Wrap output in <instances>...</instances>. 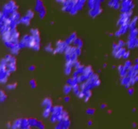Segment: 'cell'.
Segmentation results:
<instances>
[{"label": "cell", "mask_w": 138, "mask_h": 129, "mask_svg": "<svg viewBox=\"0 0 138 129\" xmlns=\"http://www.w3.org/2000/svg\"><path fill=\"white\" fill-rule=\"evenodd\" d=\"M100 107H101V108L104 109V108H105L107 107V105H106V104H103L100 106Z\"/></svg>", "instance_id": "obj_49"}, {"label": "cell", "mask_w": 138, "mask_h": 129, "mask_svg": "<svg viewBox=\"0 0 138 129\" xmlns=\"http://www.w3.org/2000/svg\"><path fill=\"white\" fill-rule=\"evenodd\" d=\"M84 70H85L84 66L81 65L80 67H78V68L76 69V71L78 73V75H82V74H84Z\"/></svg>", "instance_id": "obj_25"}, {"label": "cell", "mask_w": 138, "mask_h": 129, "mask_svg": "<svg viewBox=\"0 0 138 129\" xmlns=\"http://www.w3.org/2000/svg\"><path fill=\"white\" fill-rule=\"evenodd\" d=\"M4 24H3V23L0 22V29H1V28H2V26H4Z\"/></svg>", "instance_id": "obj_50"}, {"label": "cell", "mask_w": 138, "mask_h": 129, "mask_svg": "<svg viewBox=\"0 0 138 129\" xmlns=\"http://www.w3.org/2000/svg\"><path fill=\"white\" fill-rule=\"evenodd\" d=\"M6 69H7V70L9 71V73H12L13 71H16V65L8 63V65H7V66H6Z\"/></svg>", "instance_id": "obj_21"}, {"label": "cell", "mask_w": 138, "mask_h": 129, "mask_svg": "<svg viewBox=\"0 0 138 129\" xmlns=\"http://www.w3.org/2000/svg\"><path fill=\"white\" fill-rule=\"evenodd\" d=\"M137 40H138L137 38L129 39L127 43L128 48L129 49H134L135 47H137Z\"/></svg>", "instance_id": "obj_8"}, {"label": "cell", "mask_w": 138, "mask_h": 129, "mask_svg": "<svg viewBox=\"0 0 138 129\" xmlns=\"http://www.w3.org/2000/svg\"><path fill=\"white\" fill-rule=\"evenodd\" d=\"M36 128H38V129H44L45 128V125H43V122H41V121H40V120H37V122H36Z\"/></svg>", "instance_id": "obj_26"}, {"label": "cell", "mask_w": 138, "mask_h": 129, "mask_svg": "<svg viewBox=\"0 0 138 129\" xmlns=\"http://www.w3.org/2000/svg\"><path fill=\"white\" fill-rule=\"evenodd\" d=\"M92 125V121H90V120L88 121V125L90 126V125Z\"/></svg>", "instance_id": "obj_51"}, {"label": "cell", "mask_w": 138, "mask_h": 129, "mask_svg": "<svg viewBox=\"0 0 138 129\" xmlns=\"http://www.w3.org/2000/svg\"><path fill=\"white\" fill-rule=\"evenodd\" d=\"M137 47H138V40H137Z\"/></svg>", "instance_id": "obj_56"}, {"label": "cell", "mask_w": 138, "mask_h": 129, "mask_svg": "<svg viewBox=\"0 0 138 129\" xmlns=\"http://www.w3.org/2000/svg\"><path fill=\"white\" fill-rule=\"evenodd\" d=\"M122 1H127V0H121Z\"/></svg>", "instance_id": "obj_57"}, {"label": "cell", "mask_w": 138, "mask_h": 129, "mask_svg": "<svg viewBox=\"0 0 138 129\" xmlns=\"http://www.w3.org/2000/svg\"><path fill=\"white\" fill-rule=\"evenodd\" d=\"M103 66H104V67H106V66H107V64H104V65H103Z\"/></svg>", "instance_id": "obj_55"}, {"label": "cell", "mask_w": 138, "mask_h": 129, "mask_svg": "<svg viewBox=\"0 0 138 129\" xmlns=\"http://www.w3.org/2000/svg\"><path fill=\"white\" fill-rule=\"evenodd\" d=\"M80 66H81L80 62H79L78 60L76 61H74V62H73V67H74L76 69H77L78 67H80Z\"/></svg>", "instance_id": "obj_33"}, {"label": "cell", "mask_w": 138, "mask_h": 129, "mask_svg": "<svg viewBox=\"0 0 138 129\" xmlns=\"http://www.w3.org/2000/svg\"><path fill=\"white\" fill-rule=\"evenodd\" d=\"M109 35H110V36H112V35H113V34H110Z\"/></svg>", "instance_id": "obj_58"}, {"label": "cell", "mask_w": 138, "mask_h": 129, "mask_svg": "<svg viewBox=\"0 0 138 129\" xmlns=\"http://www.w3.org/2000/svg\"><path fill=\"white\" fill-rule=\"evenodd\" d=\"M124 67L126 69H130L131 67H132V62L131 61H127L126 62H125V65H124Z\"/></svg>", "instance_id": "obj_30"}, {"label": "cell", "mask_w": 138, "mask_h": 129, "mask_svg": "<svg viewBox=\"0 0 138 129\" xmlns=\"http://www.w3.org/2000/svg\"><path fill=\"white\" fill-rule=\"evenodd\" d=\"M98 73H100V70H98Z\"/></svg>", "instance_id": "obj_59"}, {"label": "cell", "mask_w": 138, "mask_h": 129, "mask_svg": "<svg viewBox=\"0 0 138 129\" xmlns=\"http://www.w3.org/2000/svg\"><path fill=\"white\" fill-rule=\"evenodd\" d=\"M42 105L45 107V109H49V110H51V108L53 107L52 106V101L50 98H45L43 102Z\"/></svg>", "instance_id": "obj_9"}, {"label": "cell", "mask_w": 138, "mask_h": 129, "mask_svg": "<svg viewBox=\"0 0 138 129\" xmlns=\"http://www.w3.org/2000/svg\"><path fill=\"white\" fill-rule=\"evenodd\" d=\"M7 98V96L5 92L2 90H0V102H3Z\"/></svg>", "instance_id": "obj_22"}, {"label": "cell", "mask_w": 138, "mask_h": 129, "mask_svg": "<svg viewBox=\"0 0 138 129\" xmlns=\"http://www.w3.org/2000/svg\"><path fill=\"white\" fill-rule=\"evenodd\" d=\"M45 14H46V9L45 10H43L42 12H40L39 13V16H40V18H43L45 17Z\"/></svg>", "instance_id": "obj_44"}, {"label": "cell", "mask_w": 138, "mask_h": 129, "mask_svg": "<svg viewBox=\"0 0 138 129\" xmlns=\"http://www.w3.org/2000/svg\"><path fill=\"white\" fill-rule=\"evenodd\" d=\"M29 84L31 86L32 88H35L36 86V81L34 79H32V80L30 81L29 82Z\"/></svg>", "instance_id": "obj_40"}, {"label": "cell", "mask_w": 138, "mask_h": 129, "mask_svg": "<svg viewBox=\"0 0 138 129\" xmlns=\"http://www.w3.org/2000/svg\"><path fill=\"white\" fill-rule=\"evenodd\" d=\"M118 45H119L120 47H121V48H122V47H123V46H124L125 45V42L122 40H119V42H118Z\"/></svg>", "instance_id": "obj_41"}, {"label": "cell", "mask_w": 138, "mask_h": 129, "mask_svg": "<svg viewBox=\"0 0 138 129\" xmlns=\"http://www.w3.org/2000/svg\"><path fill=\"white\" fill-rule=\"evenodd\" d=\"M30 18H29L28 16H27L26 15L25 16H23L22 18H20V23L24 24L25 25L28 26L30 24Z\"/></svg>", "instance_id": "obj_14"}, {"label": "cell", "mask_w": 138, "mask_h": 129, "mask_svg": "<svg viewBox=\"0 0 138 129\" xmlns=\"http://www.w3.org/2000/svg\"><path fill=\"white\" fill-rule=\"evenodd\" d=\"M28 122H29V125H30V127H33V126L36 127L37 120L35 118H29L28 119Z\"/></svg>", "instance_id": "obj_23"}, {"label": "cell", "mask_w": 138, "mask_h": 129, "mask_svg": "<svg viewBox=\"0 0 138 129\" xmlns=\"http://www.w3.org/2000/svg\"><path fill=\"white\" fill-rule=\"evenodd\" d=\"M134 89H133V88H131V87H129V89H128V94H129V95H133V94H134Z\"/></svg>", "instance_id": "obj_46"}, {"label": "cell", "mask_w": 138, "mask_h": 129, "mask_svg": "<svg viewBox=\"0 0 138 129\" xmlns=\"http://www.w3.org/2000/svg\"><path fill=\"white\" fill-rule=\"evenodd\" d=\"M121 6V11L122 12V13H128L131 12L132 9L134 8V5L131 0H127L126 1H122Z\"/></svg>", "instance_id": "obj_2"}, {"label": "cell", "mask_w": 138, "mask_h": 129, "mask_svg": "<svg viewBox=\"0 0 138 129\" xmlns=\"http://www.w3.org/2000/svg\"><path fill=\"white\" fill-rule=\"evenodd\" d=\"M73 44L74 46H76V47H79V48H82V46H83V42L80 40V38H77L76 40L73 41Z\"/></svg>", "instance_id": "obj_18"}, {"label": "cell", "mask_w": 138, "mask_h": 129, "mask_svg": "<svg viewBox=\"0 0 138 129\" xmlns=\"http://www.w3.org/2000/svg\"><path fill=\"white\" fill-rule=\"evenodd\" d=\"M51 113V110L49 109H45L44 112H43V116L45 118H48L50 116Z\"/></svg>", "instance_id": "obj_28"}, {"label": "cell", "mask_w": 138, "mask_h": 129, "mask_svg": "<svg viewBox=\"0 0 138 129\" xmlns=\"http://www.w3.org/2000/svg\"><path fill=\"white\" fill-rule=\"evenodd\" d=\"M114 1V0H113ZM121 7L120 3L119 2V1H114V3H113V5H112V8L114 9H118Z\"/></svg>", "instance_id": "obj_31"}, {"label": "cell", "mask_w": 138, "mask_h": 129, "mask_svg": "<svg viewBox=\"0 0 138 129\" xmlns=\"http://www.w3.org/2000/svg\"><path fill=\"white\" fill-rule=\"evenodd\" d=\"M129 57V51H126V52L125 53V54H123V57H122V58L126 59V58H128Z\"/></svg>", "instance_id": "obj_45"}, {"label": "cell", "mask_w": 138, "mask_h": 129, "mask_svg": "<svg viewBox=\"0 0 138 129\" xmlns=\"http://www.w3.org/2000/svg\"><path fill=\"white\" fill-rule=\"evenodd\" d=\"M86 0H77L75 6L78 8V11L82 9L84 5V4L86 3Z\"/></svg>", "instance_id": "obj_15"}, {"label": "cell", "mask_w": 138, "mask_h": 129, "mask_svg": "<svg viewBox=\"0 0 138 129\" xmlns=\"http://www.w3.org/2000/svg\"><path fill=\"white\" fill-rule=\"evenodd\" d=\"M133 112H135V109H134V110H133Z\"/></svg>", "instance_id": "obj_60"}, {"label": "cell", "mask_w": 138, "mask_h": 129, "mask_svg": "<svg viewBox=\"0 0 138 129\" xmlns=\"http://www.w3.org/2000/svg\"><path fill=\"white\" fill-rule=\"evenodd\" d=\"M6 70H7L6 67L4 66V65H1V64L0 63V74H1L2 73L5 72Z\"/></svg>", "instance_id": "obj_39"}, {"label": "cell", "mask_w": 138, "mask_h": 129, "mask_svg": "<svg viewBox=\"0 0 138 129\" xmlns=\"http://www.w3.org/2000/svg\"><path fill=\"white\" fill-rule=\"evenodd\" d=\"M129 28V24H123V25L121 26L119 30L118 31L116 32L115 35L116 36H120L121 35L126 33V32L127 31V30Z\"/></svg>", "instance_id": "obj_4"}, {"label": "cell", "mask_w": 138, "mask_h": 129, "mask_svg": "<svg viewBox=\"0 0 138 129\" xmlns=\"http://www.w3.org/2000/svg\"><path fill=\"white\" fill-rule=\"evenodd\" d=\"M132 14V12H130L128 13H123L121 15L120 18L118 20L117 25L119 26H122L123 24H129L131 22V16Z\"/></svg>", "instance_id": "obj_1"}, {"label": "cell", "mask_w": 138, "mask_h": 129, "mask_svg": "<svg viewBox=\"0 0 138 129\" xmlns=\"http://www.w3.org/2000/svg\"><path fill=\"white\" fill-rule=\"evenodd\" d=\"M102 8H100V5H96L95 8H94L93 9H90L89 14L90 16L92 18H94L96 16H97L100 13L102 12Z\"/></svg>", "instance_id": "obj_3"}, {"label": "cell", "mask_w": 138, "mask_h": 129, "mask_svg": "<svg viewBox=\"0 0 138 129\" xmlns=\"http://www.w3.org/2000/svg\"><path fill=\"white\" fill-rule=\"evenodd\" d=\"M26 16H28L29 18L31 19V18H32L33 17H34V12H33L32 11H31V10H28V11L27 12Z\"/></svg>", "instance_id": "obj_36"}, {"label": "cell", "mask_w": 138, "mask_h": 129, "mask_svg": "<svg viewBox=\"0 0 138 129\" xmlns=\"http://www.w3.org/2000/svg\"><path fill=\"white\" fill-rule=\"evenodd\" d=\"M34 69H35V67H34V65H31V66H30V67H29V71H34Z\"/></svg>", "instance_id": "obj_47"}, {"label": "cell", "mask_w": 138, "mask_h": 129, "mask_svg": "<svg viewBox=\"0 0 138 129\" xmlns=\"http://www.w3.org/2000/svg\"><path fill=\"white\" fill-rule=\"evenodd\" d=\"M82 53V50H81V48L79 47H76V53L77 54L78 56H80Z\"/></svg>", "instance_id": "obj_43"}, {"label": "cell", "mask_w": 138, "mask_h": 129, "mask_svg": "<svg viewBox=\"0 0 138 129\" xmlns=\"http://www.w3.org/2000/svg\"><path fill=\"white\" fill-rule=\"evenodd\" d=\"M50 110H51V114H59L62 113V112L63 111V107L61 106H57L52 107Z\"/></svg>", "instance_id": "obj_7"}, {"label": "cell", "mask_w": 138, "mask_h": 129, "mask_svg": "<svg viewBox=\"0 0 138 129\" xmlns=\"http://www.w3.org/2000/svg\"><path fill=\"white\" fill-rule=\"evenodd\" d=\"M138 34V30L135 28L133 30H130V34L129 36V39H131V38H135L137 37V36Z\"/></svg>", "instance_id": "obj_17"}, {"label": "cell", "mask_w": 138, "mask_h": 129, "mask_svg": "<svg viewBox=\"0 0 138 129\" xmlns=\"http://www.w3.org/2000/svg\"><path fill=\"white\" fill-rule=\"evenodd\" d=\"M72 88H73V89H72V90L73 91L74 94H76V95H78V94L80 92L81 89H80V86H78V85H75V86H74V87H73Z\"/></svg>", "instance_id": "obj_27"}, {"label": "cell", "mask_w": 138, "mask_h": 129, "mask_svg": "<svg viewBox=\"0 0 138 129\" xmlns=\"http://www.w3.org/2000/svg\"><path fill=\"white\" fill-rule=\"evenodd\" d=\"M30 126L29 125V122H28V119L26 118H23L22 119V123H21V127L20 129H30Z\"/></svg>", "instance_id": "obj_11"}, {"label": "cell", "mask_w": 138, "mask_h": 129, "mask_svg": "<svg viewBox=\"0 0 138 129\" xmlns=\"http://www.w3.org/2000/svg\"><path fill=\"white\" fill-rule=\"evenodd\" d=\"M133 126H134V127H135V126H136V124H135V123H134V124H133Z\"/></svg>", "instance_id": "obj_54"}, {"label": "cell", "mask_w": 138, "mask_h": 129, "mask_svg": "<svg viewBox=\"0 0 138 129\" xmlns=\"http://www.w3.org/2000/svg\"><path fill=\"white\" fill-rule=\"evenodd\" d=\"M138 17L135 16V17H134L132 19V20H131V22H130L129 24V29H130V30H133V29L136 28L135 26H136V23H137V21H138Z\"/></svg>", "instance_id": "obj_12"}, {"label": "cell", "mask_w": 138, "mask_h": 129, "mask_svg": "<svg viewBox=\"0 0 138 129\" xmlns=\"http://www.w3.org/2000/svg\"><path fill=\"white\" fill-rule=\"evenodd\" d=\"M69 100H70V98H69V97H68V96H66V97L64 98V101L65 102H68L69 101Z\"/></svg>", "instance_id": "obj_48"}, {"label": "cell", "mask_w": 138, "mask_h": 129, "mask_svg": "<svg viewBox=\"0 0 138 129\" xmlns=\"http://www.w3.org/2000/svg\"><path fill=\"white\" fill-rule=\"evenodd\" d=\"M34 9H35V11L38 12L39 13H40V12H42L43 10H45V7L43 5V3L42 1H40V0H36Z\"/></svg>", "instance_id": "obj_6"}, {"label": "cell", "mask_w": 138, "mask_h": 129, "mask_svg": "<svg viewBox=\"0 0 138 129\" xmlns=\"http://www.w3.org/2000/svg\"><path fill=\"white\" fill-rule=\"evenodd\" d=\"M20 49V48L19 47L18 44H16V45H13L12 48H10L11 53L13 55H16V54H18V53H19Z\"/></svg>", "instance_id": "obj_13"}, {"label": "cell", "mask_w": 138, "mask_h": 129, "mask_svg": "<svg viewBox=\"0 0 138 129\" xmlns=\"http://www.w3.org/2000/svg\"><path fill=\"white\" fill-rule=\"evenodd\" d=\"M84 101L86 102H87L89 100L91 96H92V92H91L90 90H86V91L84 92Z\"/></svg>", "instance_id": "obj_20"}, {"label": "cell", "mask_w": 138, "mask_h": 129, "mask_svg": "<svg viewBox=\"0 0 138 129\" xmlns=\"http://www.w3.org/2000/svg\"><path fill=\"white\" fill-rule=\"evenodd\" d=\"M76 38H77L76 34L75 33V32H73V33H72V34H71L69 38H67L65 42V43H66L67 45H70L71 44H73V41L76 40Z\"/></svg>", "instance_id": "obj_10"}, {"label": "cell", "mask_w": 138, "mask_h": 129, "mask_svg": "<svg viewBox=\"0 0 138 129\" xmlns=\"http://www.w3.org/2000/svg\"><path fill=\"white\" fill-rule=\"evenodd\" d=\"M45 50L48 52H53V49L51 46V45L50 43H49L48 45H47V46L45 47Z\"/></svg>", "instance_id": "obj_37"}, {"label": "cell", "mask_w": 138, "mask_h": 129, "mask_svg": "<svg viewBox=\"0 0 138 129\" xmlns=\"http://www.w3.org/2000/svg\"><path fill=\"white\" fill-rule=\"evenodd\" d=\"M7 126H8V128H12V126H11V125H10L9 123H8V125H7Z\"/></svg>", "instance_id": "obj_52"}, {"label": "cell", "mask_w": 138, "mask_h": 129, "mask_svg": "<svg viewBox=\"0 0 138 129\" xmlns=\"http://www.w3.org/2000/svg\"><path fill=\"white\" fill-rule=\"evenodd\" d=\"M78 8L74 5V6L72 8V9L70 10L69 13H71V15H75V14H76V13H78Z\"/></svg>", "instance_id": "obj_32"}, {"label": "cell", "mask_w": 138, "mask_h": 129, "mask_svg": "<svg viewBox=\"0 0 138 129\" xmlns=\"http://www.w3.org/2000/svg\"><path fill=\"white\" fill-rule=\"evenodd\" d=\"M50 121L52 123H55L56 122H57V114H52V115L50 117Z\"/></svg>", "instance_id": "obj_29"}, {"label": "cell", "mask_w": 138, "mask_h": 129, "mask_svg": "<svg viewBox=\"0 0 138 129\" xmlns=\"http://www.w3.org/2000/svg\"><path fill=\"white\" fill-rule=\"evenodd\" d=\"M30 33H31L32 36H34V35H38L39 34V32L37 29H31L30 30Z\"/></svg>", "instance_id": "obj_35"}, {"label": "cell", "mask_w": 138, "mask_h": 129, "mask_svg": "<svg viewBox=\"0 0 138 129\" xmlns=\"http://www.w3.org/2000/svg\"><path fill=\"white\" fill-rule=\"evenodd\" d=\"M95 112V110L93 108H88L87 110H86V113L88 114V115H93Z\"/></svg>", "instance_id": "obj_38"}, {"label": "cell", "mask_w": 138, "mask_h": 129, "mask_svg": "<svg viewBox=\"0 0 138 129\" xmlns=\"http://www.w3.org/2000/svg\"><path fill=\"white\" fill-rule=\"evenodd\" d=\"M21 123H22V119L21 118L15 120L12 125V129H20Z\"/></svg>", "instance_id": "obj_16"}, {"label": "cell", "mask_w": 138, "mask_h": 129, "mask_svg": "<svg viewBox=\"0 0 138 129\" xmlns=\"http://www.w3.org/2000/svg\"><path fill=\"white\" fill-rule=\"evenodd\" d=\"M72 87L69 85H66L65 87H64V93L65 94H69V92L72 90Z\"/></svg>", "instance_id": "obj_24"}, {"label": "cell", "mask_w": 138, "mask_h": 129, "mask_svg": "<svg viewBox=\"0 0 138 129\" xmlns=\"http://www.w3.org/2000/svg\"><path fill=\"white\" fill-rule=\"evenodd\" d=\"M130 80H131V77L127 75L123 77H122L121 82V84L123 85H127V83H130Z\"/></svg>", "instance_id": "obj_19"}, {"label": "cell", "mask_w": 138, "mask_h": 129, "mask_svg": "<svg viewBox=\"0 0 138 129\" xmlns=\"http://www.w3.org/2000/svg\"><path fill=\"white\" fill-rule=\"evenodd\" d=\"M10 73H9L8 70H6L5 72L0 74V83H5L8 81Z\"/></svg>", "instance_id": "obj_5"}, {"label": "cell", "mask_w": 138, "mask_h": 129, "mask_svg": "<svg viewBox=\"0 0 138 129\" xmlns=\"http://www.w3.org/2000/svg\"><path fill=\"white\" fill-rule=\"evenodd\" d=\"M16 87V83H12V84H9L7 85V89L12 90V89H14Z\"/></svg>", "instance_id": "obj_34"}, {"label": "cell", "mask_w": 138, "mask_h": 129, "mask_svg": "<svg viewBox=\"0 0 138 129\" xmlns=\"http://www.w3.org/2000/svg\"><path fill=\"white\" fill-rule=\"evenodd\" d=\"M135 64H138V58H136V60L135 61Z\"/></svg>", "instance_id": "obj_53"}, {"label": "cell", "mask_w": 138, "mask_h": 129, "mask_svg": "<svg viewBox=\"0 0 138 129\" xmlns=\"http://www.w3.org/2000/svg\"><path fill=\"white\" fill-rule=\"evenodd\" d=\"M32 49L35 50H39V49H40V44H38V43H36L35 45L33 46Z\"/></svg>", "instance_id": "obj_42"}]
</instances>
